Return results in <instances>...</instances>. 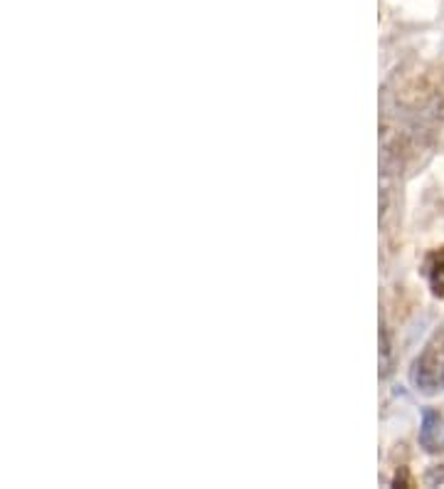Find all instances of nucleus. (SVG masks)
I'll list each match as a JSON object with an SVG mask.
<instances>
[{"instance_id": "7ed1b4c3", "label": "nucleus", "mask_w": 444, "mask_h": 489, "mask_svg": "<svg viewBox=\"0 0 444 489\" xmlns=\"http://www.w3.org/2000/svg\"><path fill=\"white\" fill-rule=\"evenodd\" d=\"M425 277L437 297L444 294V250H434L425 259Z\"/></svg>"}, {"instance_id": "f257e3e1", "label": "nucleus", "mask_w": 444, "mask_h": 489, "mask_svg": "<svg viewBox=\"0 0 444 489\" xmlns=\"http://www.w3.org/2000/svg\"><path fill=\"white\" fill-rule=\"evenodd\" d=\"M410 381L422 393H437L444 388V329L432 334L425 349L412 363Z\"/></svg>"}, {"instance_id": "20e7f679", "label": "nucleus", "mask_w": 444, "mask_h": 489, "mask_svg": "<svg viewBox=\"0 0 444 489\" xmlns=\"http://www.w3.org/2000/svg\"><path fill=\"white\" fill-rule=\"evenodd\" d=\"M434 482H444V467H442V472L432 470V472L427 474V484H434Z\"/></svg>"}, {"instance_id": "f03ea898", "label": "nucleus", "mask_w": 444, "mask_h": 489, "mask_svg": "<svg viewBox=\"0 0 444 489\" xmlns=\"http://www.w3.org/2000/svg\"><path fill=\"white\" fill-rule=\"evenodd\" d=\"M420 447L427 452H444V415L434 408L422 411Z\"/></svg>"}]
</instances>
